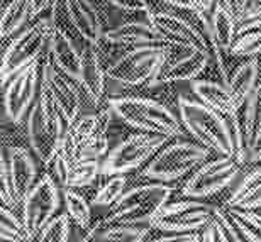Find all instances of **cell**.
<instances>
[{
	"label": "cell",
	"instance_id": "6da1fadb",
	"mask_svg": "<svg viewBox=\"0 0 261 242\" xmlns=\"http://www.w3.org/2000/svg\"><path fill=\"white\" fill-rule=\"evenodd\" d=\"M178 117L187 134L198 144L219 156H232L234 146L227 117L203 105L195 97L180 95L176 102Z\"/></svg>",
	"mask_w": 261,
	"mask_h": 242
},
{
	"label": "cell",
	"instance_id": "7a4b0ae2",
	"mask_svg": "<svg viewBox=\"0 0 261 242\" xmlns=\"http://www.w3.org/2000/svg\"><path fill=\"white\" fill-rule=\"evenodd\" d=\"M68 127L70 125L60 112L49 88L41 83L38 100L25 117V132L31 149L43 165H48L58 152Z\"/></svg>",
	"mask_w": 261,
	"mask_h": 242
},
{
	"label": "cell",
	"instance_id": "3957f363",
	"mask_svg": "<svg viewBox=\"0 0 261 242\" xmlns=\"http://www.w3.org/2000/svg\"><path fill=\"white\" fill-rule=\"evenodd\" d=\"M117 119L136 130L185 138L187 130L180 117L165 103L146 97H112L109 100Z\"/></svg>",
	"mask_w": 261,
	"mask_h": 242
},
{
	"label": "cell",
	"instance_id": "277c9868",
	"mask_svg": "<svg viewBox=\"0 0 261 242\" xmlns=\"http://www.w3.org/2000/svg\"><path fill=\"white\" fill-rule=\"evenodd\" d=\"M175 188L165 181L144 183L127 188L117 203L109 208L107 217L102 225L130 224V225H151L166 203L171 200Z\"/></svg>",
	"mask_w": 261,
	"mask_h": 242
},
{
	"label": "cell",
	"instance_id": "5b68a950",
	"mask_svg": "<svg viewBox=\"0 0 261 242\" xmlns=\"http://www.w3.org/2000/svg\"><path fill=\"white\" fill-rule=\"evenodd\" d=\"M208 156L211 151L197 141H176L161 147L143 168L141 176L151 181H176L195 171L202 163L208 159Z\"/></svg>",
	"mask_w": 261,
	"mask_h": 242
},
{
	"label": "cell",
	"instance_id": "8992f818",
	"mask_svg": "<svg viewBox=\"0 0 261 242\" xmlns=\"http://www.w3.org/2000/svg\"><path fill=\"white\" fill-rule=\"evenodd\" d=\"M55 25V20L51 17L38 19L33 25L12 36L2 55V68H0L2 87L7 85V82L15 73L33 65L44 55L49 34Z\"/></svg>",
	"mask_w": 261,
	"mask_h": 242
},
{
	"label": "cell",
	"instance_id": "52a82bcc",
	"mask_svg": "<svg viewBox=\"0 0 261 242\" xmlns=\"http://www.w3.org/2000/svg\"><path fill=\"white\" fill-rule=\"evenodd\" d=\"M38 180L33 154L20 146L4 144L0 156V197L2 205L15 208Z\"/></svg>",
	"mask_w": 261,
	"mask_h": 242
},
{
	"label": "cell",
	"instance_id": "ba28073f",
	"mask_svg": "<svg viewBox=\"0 0 261 242\" xmlns=\"http://www.w3.org/2000/svg\"><path fill=\"white\" fill-rule=\"evenodd\" d=\"M171 138L165 134L143 132L130 134L117 143L102 159V176L127 175L146 166L156 152L168 143Z\"/></svg>",
	"mask_w": 261,
	"mask_h": 242
},
{
	"label": "cell",
	"instance_id": "9c48e42d",
	"mask_svg": "<svg viewBox=\"0 0 261 242\" xmlns=\"http://www.w3.org/2000/svg\"><path fill=\"white\" fill-rule=\"evenodd\" d=\"M166 44L130 46L106 68L107 80L122 87L148 85L165 58Z\"/></svg>",
	"mask_w": 261,
	"mask_h": 242
},
{
	"label": "cell",
	"instance_id": "30bf717a",
	"mask_svg": "<svg viewBox=\"0 0 261 242\" xmlns=\"http://www.w3.org/2000/svg\"><path fill=\"white\" fill-rule=\"evenodd\" d=\"M60 183L51 173H43L20 203V217L31 239L36 240L43 227L58 213L61 203Z\"/></svg>",
	"mask_w": 261,
	"mask_h": 242
},
{
	"label": "cell",
	"instance_id": "8fae6325",
	"mask_svg": "<svg viewBox=\"0 0 261 242\" xmlns=\"http://www.w3.org/2000/svg\"><path fill=\"white\" fill-rule=\"evenodd\" d=\"M211 52L184 44H166L165 58L148 87H165L170 83L192 82L200 76L211 60Z\"/></svg>",
	"mask_w": 261,
	"mask_h": 242
},
{
	"label": "cell",
	"instance_id": "7c38bea8",
	"mask_svg": "<svg viewBox=\"0 0 261 242\" xmlns=\"http://www.w3.org/2000/svg\"><path fill=\"white\" fill-rule=\"evenodd\" d=\"M241 170V165L232 156H219L207 159L195 171L190 173L181 186V197L185 198H208L231 186Z\"/></svg>",
	"mask_w": 261,
	"mask_h": 242
},
{
	"label": "cell",
	"instance_id": "4fadbf2b",
	"mask_svg": "<svg viewBox=\"0 0 261 242\" xmlns=\"http://www.w3.org/2000/svg\"><path fill=\"white\" fill-rule=\"evenodd\" d=\"M217 205L200 198H185L166 203L163 210L151 222V227L160 232H194L200 230L212 219Z\"/></svg>",
	"mask_w": 261,
	"mask_h": 242
},
{
	"label": "cell",
	"instance_id": "5bb4252c",
	"mask_svg": "<svg viewBox=\"0 0 261 242\" xmlns=\"http://www.w3.org/2000/svg\"><path fill=\"white\" fill-rule=\"evenodd\" d=\"M41 65L39 60L20 70L4 87V112L14 124H20L28 117L39 95Z\"/></svg>",
	"mask_w": 261,
	"mask_h": 242
},
{
	"label": "cell",
	"instance_id": "9a60e30c",
	"mask_svg": "<svg viewBox=\"0 0 261 242\" xmlns=\"http://www.w3.org/2000/svg\"><path fill=\"white\" fill-rule=\"evenodd\" d=\"M39 65H41V83L49 88L60 112L63 114L68 125H71L82 114L83 95L80 88H78L76 82L73 78H70L58 66H55L53 63L46 60L44 55L39 58Z\"/></svg>",
	"mask_w": 261,
	"mask_h": 242
},
{
	"label": "cell",
	"instance_id": "2e32d148",
	"mask_svg": "<svg viewBox=\"0 0 261 242\" xmlns=\"http://www.w3.org/2000/svg\"><path fill=\"white\" fill-rule=\"evenodd\" d=\"M153 22L166 44L194 46V48L212 52L211 39L180 15L168 12V10H161V12L153 10Z\"/></svg>",
	"mask_w": 261,
	"mask_h": 242
},
{
	"label": "cell",
	"instance_id": "e0dca14e",
	"mask_svg": "<svg viewBox=\"0 0 261 242\" xmlns=\"http://www.w3.org/2000/svg\"><path fill=\"white\" fill-rule=\"evenodd\" d=\"M95 46L97 44L87 43V46L82 48L80 70H78V76L75 78V82L88 105L97 109L102 102L103 93H106L107 73L103 70Z\"/></svg>",
	"mask_w": 261,
	"mask_h": 242
},
{
	"label": "cell",
	"instance_id": "ac0fdd59",
	"mask_svg": "<svg viewBox=\"0 0 261 242\" xmlns=\"http://www.w3.org/2000/svg\"><path fill=\"white\" fill-rule=\"evenodd\" d=\"M102 41L112 46H141V44H166L153 22V10L139 19L124 20L116 28L103 33Z\"/></svg>",
	"mask_w": 261,
	"mask_h": 242
},
{
	"label": "cell",
	"instance_id": "d6986e66",
	"mask_svg": "<svg viewBox=\"0 0 261 242\" xmlns=\"http://www.w3.org/2000/svg\"><path fill=\"white\" fill-rule=\"evenodd\" d=\"M66 17L85 43L98 44L103 38L102 15L92 0H61Z\"/></svg>",
	"mask_w": 261,
	"mask_h": 242
},
{
	"label": "cell",
	"instance_id": "ffe728a7",
	"mask_svg": "<svg viewBox=\"0 0 261 242\" xmlns=\"http://www.w3.org/2000/svg\"><path fill=\"white\" fill-rule=\"evenodd\" d=\"M44 56L49 63L58 66L61 71H65L73 80L78 76L82 49L76 48L73 39L61 28H56L55 25L53 31H51Z\"/></svg>",
	"mask_w": 261,
	"mask_h": 242
},
{
	"label": "cell",
	"instance_id": "44dd1931",
	"mask_svg": "<svg viewBox=\"0 0 261 242\" xmlns=\"http://www.w3.org/2000/svg\"><path fill=\"white\" fill-rule=\"evenodd\" d=\"M192 93L197 100H200L203 105L214 109L216 112L226 115H232L238 110V105L229 92L226 83L208 82V80H192L190 82Z\"/></svg>",
	"mask_w": 261,
	"mask_h": 242
},
{
	"label": "cell",
	"instance_id": "7402d4cb",
	"mask_svg": "<svg viewBox=\"0 0 261 242\" xmlns=\"http://www.w3.org/2000/svg\"><path fill=\"white\" fill-rule=\"evenodd\" d=\"M238 19L224 7L222 2H217L212 7L211 15V43L212 48L222 51H231L232 41L238 33Z\"/></svg>",
	"mask_w": 261,
	"mask_h": 242
},
{
	"label": "cell",
	"instance_id": "603a6c76",
	"mask_svg": "<svg viewBox=\"0 0 261 242\" xmlns=\"http://www.w3.org/2000/svg\"><path fill=\"white\" fill-rule=\"evenodd\" d=\"M226 207L258 210L261 208V166L249 171L229 195Z\"/></svg>",
	"mask_w": 261,
	"mask_h": 242
},
{
	"label": "cell",
	"instance_id": "cb8c5ba5",
	"mask_svg": "<svg viewBox=\"0 0 261 242\" xmlns=\"http://www.w3.org/2000/svg\"><path fill=\"white\" fill-rule=\"evenodd\" d=\"M238 115L246 130L249 152L253 154L261 144V83L256 85L251 97L238 107Z\"/></svg>",
	"mask_w": 261,
	"mask_h": 242
},
{
	"label": "cell",
	"instance_id": "d4e9b609",
	"mask_svg": "<svg viewBox=\"0 0 261 242\" xmlns=\"http://www.w3.org/2000/svg\"><path fill=\"white\" fill-rule=\"evenodd\" d=\"M258 75H259V68H258V63L254 60L244 61L234 68L232 75L226 85L238 107H241V105L251 97V93L254 92V88L258 85Z\"/></svg>",
	"mask_w": 261,
	"mask_h": 242
},
{
	"label": "cell",
	"instance_id": "484cf974",
	"mask_svg": "<svg viewBox=\"0 0 261 242\" xmlns=\"http://www.w3.org/2000/svg\"><path fill=\"white\" fill-rule=\"evenodd\" d=\"M200 235L203 242H243L227 208L219 207L212 219L200 229Z\"/></svg>",
	"mask_w": 261,
	"mask_h": 242
},
{
	"label": "cell",
	"instance_id": "4316f807",
	"mask_svg": "<svg viewBox=\"0 0 261 242\" xmlns=\"http://www.w3.org/2000/svg\"><path fill=\"white\" fill-rule=\"evenodd\" d=\"M231 52L238 58H251L261 52V17L249 19L238 28Z\"/></svg>",
	"mask_w": 261,
	"mask_h": 242
},
{
	"label": "cell",
	"instance_id": "83f0119b",
	"mask_svg": "<svg viewBox=\"0 0 261 242\" xmlns=\"http://www.w3.org/2000/svg\"><path fill=\"white\" fill-rule=\"evenodd\" d=\"M151 225H130V224H112L102 225L93 240L100 242H143L151 239L153 234Z\"/></svg>",
	"mask_w": 261,
	"mask_h": 242
},
{
	"label": "cell",
	"instance_id": "f1b7e54d",
	"mask_svg": "<svg viewBox=\"0 0 261 242\" xmlns=\"http://www.w3.org/2000/svg\"><path fill=\"white\" fill-rule=\"evenodd\" d=\"M31 19L29 0H10L2 7L0 17V38L4 41L22 31V25Z\"/></svg>",
	"mask_w": 261,
	"mask_h": 242
},
{
	"label": "cell",
	"instance_id": "f546056e",
	"mask_svg": "<svg viewBox=\"0 0 261 242\" xmlns=\"http://www.w3.org/2000/svg\"><path fill=\"white\" fill-rule=\"evenodd\" d=\"M243 242H261V215L256 210L226 207Z\"/></svg>",
	"mask_w": 261,
	"mask_h": 242
},
{
	"label": "cell",
	"instance_id": "4dcf8cb0",
	"mask_svg": "<svg viewBox=\"0 0 261 242\" xmlns=\"http://www.w3.org/2000/svg\"><path fill=\"white\" fill-rule=\"evenodd\" d=\"M102 176V159H80L71 165L63 188L90 186Z\"/></svg>",
	"mask_w": 261,
	"mask_h": 242
},
{
	"label": "cell",
	"instance_id": "1f68e13d",
	"mask_svg": "<svg viewBox=\"0 0 261 242\" xmlns=\"http://www.w3.org/2000/svg\"><path fill=\"white\" fill-rule=\"evenodd\" d=\"M63 200L68 215L78 229L87 230L92 225V205L88 200L75 192V188H63Z\"/></svg>",
	"mask_w": 261,
	"mask_h": 242
},
{
	"label": "cell",
	"instance_id": "d6a6232c",
	"mask_svg": "<svg viewBox=\"0 0 261 242\" xmlns=\"http://www.w3.org/2000/svg\"><path fill=\"white\" fill-rule=\"evenodd\" d=\"M0 239L5 242H24L33 240L25 230L22 217L14 212V208L2 207L0 210Z\"/></svg>",
	"mask_w": 261,
	"mask_h": 242
},
{
	"label": "cell",
	"instance_id": "836d02e7",
	"mask_svg": "<svg viewBox=\"0 0 261 242\" xmlns=\"http://www.w3.org/2000/svg\"><path fill=\"white\" fill-rule=\"evenodd\" d=\"M109 180L98 188L95 197L92 200L93 207L112 208L117 203V200L122 197L127 190V176L126 175H112L107 176Z\"/></svg>",
	"mask_w": 261,
	"mask_h": 242
},
{
	"label": "cell",
	"instance_id": "e575fe53",
	"mask_svg": "<svg viewBox=\"0 0 261 242\" xmlns=\"http://www.w3.org/2000/svg\"><path fill=\"white\" fill-rule=\"evenodd\" d=\"M71 217L68 212L56 213L48 224L44 225L36 240L41 242H68L71 237Z\"/></svg>",
	"mask_w": 261,
	"mask_h": 242
},
{
	"label": "cell",
	"instance_id": "d590c367",
	"mask_svg": "<svg viewBox=\"0 0 261 242\" xmlns=\"http://www.w3.org/2000/svg\"><path fill=\"white\" fill-rule=\"evenodd\" d=\"M107 2L124 14H139L151 9L148 0H107Z\"/></svg>",
	"mask_w": 261,
	"mask_h": 242
},
{
	"label": "cell",
	"instance_id": "8d00e7d4",
	"mask_svg": "<svg viewBox=\"0 0 261 242\" xmlns=\"http://www.w3.org/2000/svg\"><path fill=\"white\" fill-rule=\"evenodd\" d=\"M153 242H197L202 240L200 230L194 232H161L160 237H153Z\"/></svg>",
	"mask_w": 261,
	"mask_h": 242
},
{
	"label": "cell",
	"instance_id": "74e56055",
	"mask_svg": "<svg viewBox=\"0 0 261 242\" xmlns=\"http://www.w3.org/2000/svg\"><path fill=\"white\" fill-rule=\"evenodd\" d=\"M60 0H29V7H31V19H36L38 15H41L46 10H49V17L55 20L56 9H58Z\"/></svg>",
	"mask_w": 261,
	"mask_h": 242
},
{
	"label": "cell",
	"instance_id": "f35d334b",
	"mask_svg": "<svg viewBox=\"0 0 261 242\" xmlns=\"http://www.w3.org/2000/svg\"><path fill=\"white\" fill-rule=\"evenodd\" d=\"M221 2L224 4V7L238 19V22H243L251 0H221Z\"/></svg>",
	"mask_w": 261,
	"mask_h": 242
},
{
	"label": "cell",
	"instance_id": "ab89813d",
	"mask_svg": "<svg viewBox=\"0 0 261 242\" xmlns=\"http://www.w3.org/2000/svg\"><path fill=\"white\" fill-rule=\"evenodd\" d=\"M161 4L168 5V7H176V9H192L198 7L195 0H160Z\"/></svg>",
	"mask_w": 261,
	"mask_h": 242
},
{
	"label": "cell",
	"instance_id": "60d3db41",
	"mask_svg": "<svg viewBox=\"0 0 261 242\" xmlns=\"http://www.w3.org/2000/svg\"><path fill=\"white\" fill-rule=\"evenodd\" d=\"M256 17H261V0H251L248 10H246V15H244V20L256 19Z\"/></svg>",
	"mask_w": 261,
	"mask_h": 242
},
{
	"label": "cell",
	"instance_id": "b9f144b4",
	"mask_svg": "<svg viewBox=\"0 0 261 242\" xmlns=\"http://www.w3.org/2000/svg\"><path fill=\"white\" fill-rule=\"evenodd\" d=\"M197 5L200 9H203L205 12H208V10H212V7L216 5V0H195Z\"/></svg>",
	"mask_w": 261,
	"mask_h": 242
},
{
	"label": "cell",
	"instance_id": "7bdbcfd3",
	"mask_svg": "<svg viewBox=\"0 0 261 242\" xmlns=\"http://www.w3.org/2000/svg\"><path fill=\"white\" fill-rule=\"evenodd\" d=\"M251 157H253L254 161H259V163H261V144H259L258 149L253 152V156H251Z\"/></svg>",
	"mask_w": 261,
	"mask_h": 242
}]
</instances>
